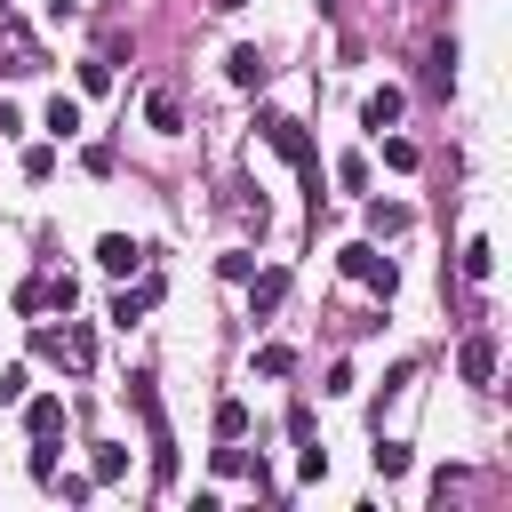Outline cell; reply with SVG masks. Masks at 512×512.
<instances>
[{
    "mask_svg": "<svg viewBox=\"0 0 512 512\" xmlns=\"http://www.w3.org/2000/svg\"><path fill=\"white\" fill-rule=\"evenodd\" d=\"M128 400H136V416H144V440H152V472H160V480H176V432H168V416H160L152 368H136V376H128Z\"/></svg>",
    "mask_w": 512,
    "mask_h": 512,
    "instance_id": "obj_1",
    "label": "cell"
},
{
    "mask_svg": "<svg viewBox=\"0 0 512 512\" xmlns=\"http://www.w3.org/2000/svg\"><path fill=\"white\" fill-rule=\"evenodd\" d=\"M264 144H272L280 160H296V168H304V192H312V216H320V152H312V136H304V120H288V112H272V120H264Z\"/></svg>",
    "mask_w": 512,
    "mask_h": 512,
    "instance_id": "obj_2",
    "label": "cell"
},
{
    "mask_svg": "<svg viewBox=\"0 0 512 512\" xmlns=\"http://www.w3.org/2000/svg\"><path fill=\"white\" fill-rule=\"evenodd\" d=\"M344 272H352V280H368V288H384V296L400 288V272H392V256H376L368 240H360V248H344Z\"/></svg>",
    "mask_w": 512,
    "mask_h": 512,
    "instance_id": "obj_3",
    "label": "cell"
},
{
    "mask_svg": "<svg viewBox=\"0 0 512 512\" xmlns=\"http://www.w3.org/2000/svg\"><path fill=\"white\" fill-rule=\"evenodd\" d=\"M96 264H104V272H120V280H128V272H144V248H136V240H128V232H104V240H96Z\"/></svg>",
    "mask_w": 512,
    "mask_h": 512,
    "instance_id": "obj_4",
    "label": "cell"
},
{
    "mask_svg": "<svg viewBox=\"0 0 512 512\" xmlns=\"http://www.w3.org/2000/svg\"><path fill=\"white\" fill-rule=\"evenodd\" d=\"M456 368H464V384H488V376H496V336H488V328H480V336H464Z\"/></svg>",
    "mask_w": 512,
    "mask_h": 512,
    "instance_id": "obj_5",
    "label": "cell"
},
{
    "mask_svg": "<svg viewBox=\"0 0 512 512\" xmlns=\"http://www.w3.org/2000/svg\"><path fill=\"white\" fill-rule=\"evenodd\" d=\"M152 304H160V280H136L128 296H112V328H136V320H144Z\"/></svg>",
    "mask_w": 512,
    "mask_h": 512,
    "instance_id": "obj_6",
    "label": "cell"
},
{
    "mask_svg": "<svg viewBox=\"0 0 512 512\" xmlns=\"http://www.w3.org/2000/svg\"><path fill=\"white\" fill-rule=\"evenodd\" d=\"M0 72H40V48H32V40L16 32V24L0 32Z\"/></svg>",
    "mask_w": 512,
    "mask_h": 512,
    "instance_id": "obj_7",
    "label": "cell"
},
{
    "mask_svg": "<svg viewBox=\"0 0 512 512\" xmlns=\"http://www.w3.org/2000/svg\"><path fill=\"white\" fill-rule=\"evenodd\" d=\"M360 120H368V128L384 136V128L400 120V88H368V104H360Z\"/></svg>",
    "mask_w": 512,
    "mask_h": 512,
    "instance_id": "obj_8",
    "label": "cell"
},
{
    "mask_svg": "<svg viewBox=\"0 0 512 512\" xmlns=\"http://www.w3.org/2000/svg\"><path fill=\"white\" fill-rule=\"evenodd\" d=\"M144 120H152L160 136H176V128H184V104H176L168 88H152V96H144Z\"/></svg>",
    "mask_w": 512,
    "mask_h": 512,
    "instance_id": "obj_9",
    "label": "cell"
},
{
    "mask_svg": "<svg viewBox=\"0 0 512 512\" xmlns=\"http://www.w3.org/2000/svg\"><path fill=\"white\" fill-rule=\"evenodd\" d=\"M24 432H32V440H56V432H64V400H32V408H24Z\"/></svg>",
    "mask_w": 512,
    "mask_h": 512,
    "instance_id": "obj_10",
    "label": "cell"
},
{
    "mask_svg": "<svg viewBox=\"0 0 512 512\" xmlns=\"http://www.w3.org/2000/svg\"><path fill=\"white\" fill-rule=\"evenodd\" d=\"M224 72H232V88H264V56H256V48H232Z\"/></svg>",
    "mask_w": 512,
    "mask_h": 512,
    "instance_id": "obj_11",
    "label": "cell"
},
{
    "mask_svg": "<svg viewBox=\"0 0 512 512\" xmlns=\"http://www.w3.org/2000/svg\"><path fill=\"white\" fill-rule=\"evenodd\" d=\"M280 296H288V272H280V264H272V272H256L248 304H256V312H280Z\"/></svg>",
    "mask_w": 512,
    "mask_h": 512,
    "instance_id": "obj_12",
    "label": "cell"
},
{
    "mask_svg": "<svg viewBox=\"0 0 512 512\" xmlns=\"http://www.w3.org/2000/svg\"><path fill=\"white\" fill-rule=\"evenodd\" d=\"M48 136H56V144H64V136H80V104H72V96H56V104H48Z\"/></svg>",
    "mask_w": 512,
    "mask_h": 512,
    "instance_id": "obj_13",
    "label": "cell"
},
{
    "mask_svg": "<svg viewBox=\"0 0 512 512\" xmlns=\"http://www.w3.org/2000/svg\"><path fill=\"white\" fill-rule=\"evenodd\" d=\"M120 472H128V448H120V440H104V448H96V472H88V480L104 488V480H120Z\"/></svg>",
    "mask_w": 512,
    "mask_h": 512,
    "instance_id": "obj_14",
    "label": "cell"
},
{
    "mask_svg": "<svg viewBox=\"0 0 512 512\" xmlns=\"http://www.w3.org/2000/svg\"><path fill=\"white\" fill-rule=\"evenodd\" d=\"M40 296H48L56 312H72V304H80V280H72V272H56V280H40Z\"/></svg>",
    "mask_w": 512,
    "mask_h": 512,
    "instance_id": "obj_15",
    "label": "cell"
},
{
    "mask_svg": "<svg viewBox=\"0 0 512 512\" xmlns=\"http://www.w3.org/2000/svg\"><path fill=\"white\" fill-rule=\"evenodd\" d=\"M248 432V408L240 400H216V440H240Z\"/></svg>",
    "mask_w": 512,
    "mask_h": 512,
    "instance_id": "obj_16",
    "label": "cell"
},
{
    "mask_svg": "<svg viewBox=\"0 0 512 512\" xmlns=\"http://www.w3.org/2000/svg\"><path fill=\"white\" fill-rule=\"evenodd\" d=\"M80 88L104 96V88H112V56H88V64H80Z\"/></svg>",
    "mask_w": 512,
    "mask_h": 512,
    "instance_id": "obj_17",
    "label": "cell"
},
{
    "mask_svg": "<svg viewBox=\"0 0 512 512\" xmlns=\"http://www.w3.org/2000/svg\"><path fill=\"white\" fill-rule=\"evenodd\" d=\"M368 232H408V208H392V200H376V208H368Z\"/></svg>",
    "mask_w": 512,
    "mask_h": 512,
    "instance_id": "obj_18",
    "label": "cell"
},
{
    "mask_svg": "<svg viewBox=\"0 0 512 512\" xmlns=\"http://www.w3.org/2000/svg\"><path fill=\"white\" fill-rule=\"evenodd\" d=\"M488 272H496V248L472 240V248H464V280H488Z\"/></svg>",
    "mask_w": 512,
    "mask_h": 512,
    "instance_id": "obj_19",
    "label": "cell"
},
{
    "mask_svg": "<svg viewBox=\"0 0 512 512\" xmlns=\"http://www.w3.org/2000/svg\"><path fill=\"white\" fill-rule=\"evenodd\" d=\"M288 368H296L288 344H264V352H256V376H288Z\"/></svg>",
    "mask_w": 512,
    "mask_h": 512,
    "instance_id": "obj_20",
    "label": "cell"
},
{
    "mask_svg": "<svg viewBox=\"0 0 512 512\" xmlns=\"http://www.w3.org/2000/svg\"><path fill=\"white\" fill-rule=\"evenodd\" d=\"M24 176H32V184L56 176V144H32V152H24Z\"/></svg>",
    "mask_w": 512,
    "mask_h": 512,
    "instance_id": "obj_21",
    "label": "cell"
},
{
    "mask_svg": "<svg viewBox=\"0 0 512 512\" xmlns=\"http://www.w3.org/2000/svg\"><path fill=\"white\" fill-rule=\"evenodd\" d=\"M376 472H384V480H400V472H408V448H400V440H384V448H376Z\"/></svg>",
    "mask_w": 512,
    "mask_h": 512,
    "instance_id": "obj_22",
    "label": "cell"
},
{
    "mask_svg": "<svg viewBox=\"0 0 512 512\" xmlns=\"http://www.w3.org/2000/svg\"><path fill=\"white\" fill-rule=\"evenodd\" d=\"M336 184H352V192H360V184H368V160H360V152H344V160H336Z\"/></svg>",
    "mask_w": 512,
    "mask_h": 512,
    "instance_id": "obj_23",
    "label": "cell"
},
{
    "mask_svg": "<svg viewBox=\"0 0 512 512\" xmlns=\"http://www.w3.org/2000/svg\"><path fill=\"white\" fill-rule=\"evenodd\" d=\"M216 8H240V0H216Z\"/></svg>",
    "mask_w": 512,
    "mask_h": 512,
    "instance_id": "obj_24",
    "label": "cell"
}]
</instances>
